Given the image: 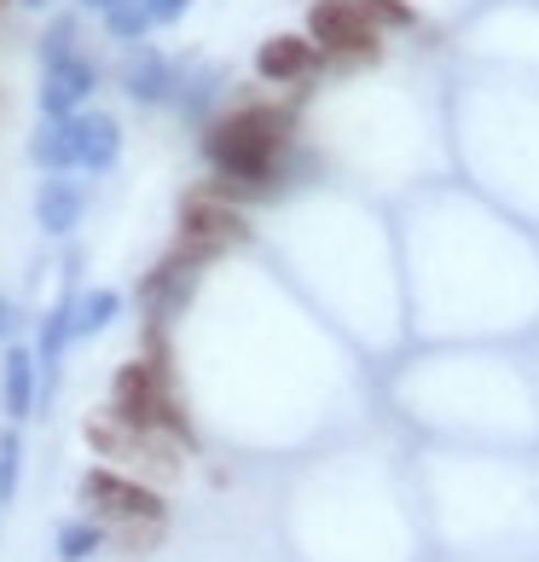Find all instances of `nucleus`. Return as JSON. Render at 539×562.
Wrapping results in <instances>:
<instances>
[{
    "mask_svg": "<svg viewBox=\"0 0 539 562\" xmlns=\"http://www.w3.org/2000/svg\"><path fill=\"white\" fill-rule=\"evenodd\" d=\"M290 145V111L284 105H238L203 128V157H210V192L226 203L273 198L279 162Z\"/></svg>",
    "mask_w": 539,
    "mask_h": 562,
    "instance_id": "1",
    "label": "nucleus"
},
{
    "mask_svg": "<svg viewBox=\"0 0 539 562\" xmlns=\"http://www.w3.org/2000/svg\"><path fill=\"white\" fill-rule=\"evenodd\" d=\"M307 35L319 41L325 65H378L383 53V24L366 12V0H314L307 7Z\"/></svg>",
    "mask_w": 539,
    "mask_h": 562,
    "instance_id": "2",
    "label": "nucleus"
},
{
    "mask_svg": "<svg viewBox=\"0 0 539 562\" xmlns=\"http://www.w3.org/2000/svg\"><path fill=\"white\" fill-rule=\"evenodd\" d=\"M76 505H81V516L105 522V533L122 528V522H145V516L169 522V505H162V493H157L151 482H139V475L111 470V464H99V470L81 475V482H76Z\"/></svg>",
    "mask_w": 539,
    "mask_h": 562,
    "instance_id": "3",
    "label": "nucleus"
},
{
    "mask_svg": "<svg viewBox=\"0 0 539 562\" xmlns=\"http://www.w3.org/2000/svg\"><path fill=\"white\" fill-rule=\"evenodd\" d=\"M192 261L210 267L215 256H226V249H238V244H250V221H244L238 203H226L215 198L210 186L203 192H192L180 203V238H175Z\"/></svg>",
    "mask_w": 539,
    "mask_h": 562,
    "instance_id": "4",
    "label": "nucleus"
},
{
    "mask_svg": "<svg viewBox=\"0 0 539 562\" xmlns=\"http://www.w3.org/2000/svg\"><path fill=\"white\" fill-rule=\"evenodd\" d=\"M93 88H99V70L93 58H81V47L65 58H41V116H76Z\"/></svg>",
    "mask_w": 539,
    "mask_h": 562,
    "instance_id": "5",
    "label": "nucleus"
},
{
    "mask_svg": "<svg viewBox=\"0 0 539 562\" xmlns=\"http://www.w3.org/2000/svg\"><path fill=\"white\" fill-rule=\"evenodd\" d=\"M319 41L314 35H267L256 47V76L273 81V88H290V81H307L319 70Z\"/></svg>",
    "mask_w": 539,
    "mask_h": 562,
    "instance_id": "6",
    "label": "nucleus"
},
{
    "mask_svg": "<svg viewBox=\"0 0 539 562\" xmlns=\"http://www.w3.org/2000/svg\"><path fill=\"white\" fill-rule=\"evenodd\" d=\"M116 157H122L116 116H105V111H76V169L105 175V169H116Z\"/></svg>",
    "mask_w": 539,
    "mask_h": 562,
    "instance_id": "7",
    "label": "nucleus"
},
{
    "mask_svg": "<svg viewBox=\"0 0 539 562\" xmlns=\"http://www.w3.org/2000/svg\"><path fill=\"white\" fill-rule=\"evenodd\" d=\"M81 186L70 180V175H47L41 180V192H35V226L47 238H70L76 226H81Z\"/></svg>",
    "mask_w": 539,
    "mask_h": 562,
    "instance_id": "8",
    "label": "nucleus"
},
{
    "mask_svg": "<svg viewBox=\"0 0 539 562\" xmlns=\"http://www.w3.org/2000/svg\"><path fill=\"white\" fill-rule=\"evenodd\" d=\"M35 353L30 348H7L0 353V401H7V418H30L35 406Z\"/></svg>",
    "mask_w": 539,
    "mask_h": 562,
    "instance_id": "9",
    "label": "nucleus"
},
{
    "mask_svg": "<svg viewBox=\"0 0 539 562\" xmlns=\"http://www.w3.org/2000/svg\"><path fill=\"white\" fill-rule=\"evenodd\" d=\"M30 162H41L47 175H70L76 169V116L41 122V134L30 139Z\"/></svg>",
    "mask_w": 539,
    "mask_h": 562,
    "instance_id": "10",
    "label": "nucleus"
},
{
    "mask_svg": "<svg viewBox=\"0 0 539 562\" xmlns=\"http://www.w3.org/2000/svg\"><path fill=\"white\" fill-rule=\"evenodd\" d=\"M76 342V290H65V302L47 314V325H41V348H35V360L47 366V378H53V366L65 360V348Z\"/></svg>",
    "mask_w": 539,
    "mask_h": 562,
    "instance_id": "11",
    "label": "nucleus"
},
{
    "mask_svg": "<svg viewBox=\"0 0 539 562\" xmlns=\"http://www.w3.org/2000/svg\"><path fill=\"white\" fill-rule=\"evenodd\" d=\"M105 546H111V533H105V522H93V516L58 528V562H88L93 551H105Z\"/></svg>",
    "mask_w": 539,
    "mask_h": 562,
    "instance_id": "12",
    "label": "nucleus"
},
{
    "mask_svg": "<svg viewBox=\"0 0 539 562\" xmlns=\"http://www.w3.org/2000/svg\"><path fill=\"white\" fill-rule=\"evenodd\" d=\"M116 314H122L116 290H88V296H76V337H99Z\"/></svg>",
    "mask_w": 539,
    "mask_h": 562,
    "instance_id": "13",
    "label": "nucleus"
},
{
    "mask_svg": "<svg viewBox=\"0 0 539 562\" xmlns=\"http://www.w3.org/2000/svg\"><path fill=\"white\" fill-rule=\"evenodd\" d=\"M162 533H169V522H157V516H145V522H122V528H111V551L116 557H151L162 546Z\"/></svg>",
    "mask_w": 539,
    "mask_h": 562,
    "instance_id": "14",
    "label": "nucleus"
},
{
    "mask_svg": "<svg viewBox=\"0 0 539 562\" xmlns=\"http://www.w3.org/2000/svg\"><path fill=\"white\" fill-rule=\"evenodd\" d=\"M128 93L145 99V105H157V99H169V65H162L157 53H139L128 65Z\"/></svg>",
    "mask_w": 539,
    "mask_h": 562,
    "instance_id": "15",
    "label": "nucleus"
},
{
    "mask_svg": "<svg viewBox=\"0 0 539 562\" xmlns=\"http://www.w3.org/2000/svg\"><path fill=\"white\" fill-rule=\"evenodd\" d=\"M151 24H157V18H151V0H111V7H105V30H111L116 41H139Z\"/></svg>",
    "mask_w": 539,
    "mask_h": 562,
    "instance_id": "16",
    "label": "nucleus"
},
{
    "mask_svg": "<svg viewBox=\"0 0 539 562\" xmlns=\"http://www.w3.org/2000/svg\"><path fill=\"white\" fill-rule=\"evenodd\" d=\"M18 470H24V441H18V429H7L0 435V505L18 498Z\"/></svg>",
    "mask_w": 539,
    "mask_h": 562,
    "instance_id": "17",
    "label": "nucleus"
},
{
    "mask_svg": "<svg viewBox=\"0 0 539 562\" xmlns=\"http://www.w3.org/2000/svg\"><path fill=\"white\" fill-rule=\"evenodd\" d=\"M366 12L378 18L383 30H412V24H418V12H412L406 0H366Z\"/></svg>",
    "mask_w": 539,
    "mask_h": 562,
    "instance_id": "18",
    "label": "nucleus"
},
{
    "mask_svg": "<svg viewBox=\"0 0 539 562\" xmlns=\"http://www.w3.org/2000/svg\"><path fill=\"white\" fill-rule=\"evenodd\" d=\"M186 7H192V0H151V18L157 24H175V18H186Z\"/></svg>",
    "mask_w": 539,
    "mask_h": 562,
    "instance_id": "19",
    "label": "nucleus"
},
{
    "mask_svg": "<svg viewBox=\"0 0 539 562\" xmlns=\"http://www.w3.org/2000/svg\"><path fill=\"white\" fill-rule=\"evenodd\" d=\"M7 330H12V302L0 296V337H7Z\"/></svg>",
    "mask_w": 539,
    "mask_h": 562,
    "instance_id": "20",
    "label": "nucleus"
},
{
    "mask_svg": "<svg viewBox=\"0 0 539 562\" xmlns=\"http://www.w3.org/2000/svg\"><path fill=\"white\" fill-rule=\"evenodd\" d=\"M18 7H35V12H47V7H53V0H18Z\"/></svg>",
    "mask_w": 539,
    "mask_h": 562,
    "instance_id": "21",
    "label": "nucleus"
},
{
    "mask_svg": "<svg viewBox=\"0 0 539 562\" xmlns=\"http://www.w3.org/2000/svg\"><path fill=\"white\" fill-rule=\"evenodd\" d=\"M81 7H99V12H105V7H111V0H81Z\"/></svg>",
    "mask_w": 539,
    "mask_h": 562,
    "instance_id": "22",
    "label": "nucleus"
}]
</instances>
